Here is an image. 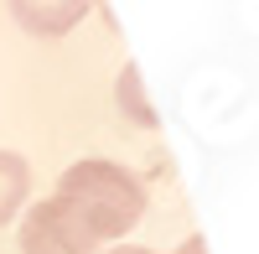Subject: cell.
<instances>
[{
	"mask_svg": "<svg viewBox=\"0 0 259 254\" xmlns=\"http://www.w3.org/2000/svg\"><path fill=\"white\" fill-rule=\"evenodd\" d=\"M57 202H68L73 213L83 218V228L104 244V239H124L130 228L145 218V187L114 161H73L57 182Z\"/></svg>",
	"mask_w": 259,
	"mask_h": 254,
	"instance_id": "obj_1",
	"label": "cell"
},
{
	"mask_svg": "<svg viewBox=\"0 0 259 254\" xmlns=\"http://www.w3.org/2000/svg\"><path fill=\"white\" fill-rule=\"evenodd\" d=\"M21 254H99V239L83 228V218L68 202H36L21 223Z\"/></svg>",
	"mask_w": 259,
	"mask_h": 254,
	"instance_id": "obj_2",
	"label": "cell"
},
{
	"mask_svg": "<svg viewBox=\"0 0 259 254\" xmlns=\"http://www.w3.org/2000/svg\"><path fill=\"white\" fill-rule=\"evenodd\" d=\"M6 6L21 21V31H31V36H68L78 21L94 11V0H6Z\"/></svg>",
	"mask_w": 259,
	"mask_h": 254,
	"instance_id": "obj_3",
	"label": "cell"
},
{
	"mask_svg": "<svg viewBox=\"0 0 259 254\" xmlns=\"http://www.w3.org/2000/svg\"><path fill=\"white\" fill-rule=\"evenodd\" d=\"M26 192H31V166L21 161L16 151H0V228L21 213Z\"/></svg>",
	"mask_w": 259,
	"mask_h": 254,
	"instance_id": "obj_4",
	"label": "cell"
},
{
	"mask_svg": "<svg viewBox=\"0 0 259 254\" xmlns=\"http://www.w3.org/2000/svg\"><path fill=\"white\" fill-rule=\"evenodd\" d=\"M119 109H130L140 124H156V109L145 104V94H140V68L130 62V68L119 73Z\"/></svg>",
	"mask_w": 259,
	"mask_h": 254,
	"instance_id": "obj_5",
	"label": "cell"
},
{
	"mask_svg": "<svg viewBox=\"0 0 259 254\" xmlns=\"http://www.w3.org/2000/svg\"><path fill=\"white\" fill-rule=\"evenodd\" d=\"M177 254H207V239H202V234H192V239H187Z\"/></svg>",
	"mask_w": 259,
	"mask_h": 254,
	"instance_id": "obj_6",
	"label": "cell"
},
{
	"mask_svg": "<svg viewBox=\"0 0 259 254\" xmlns=\"http://www.w3.org/2000/svg\"><path fill=\"white\" fill-rule=\"evenodd\" d=\"M109 254H156V249H145V244H114Z\"/></svg>",
	"mask_w": 259,
	"mask_h": 254,
	"instance_id": "obj_7",
	"label": "cell"
}]
</instances>
